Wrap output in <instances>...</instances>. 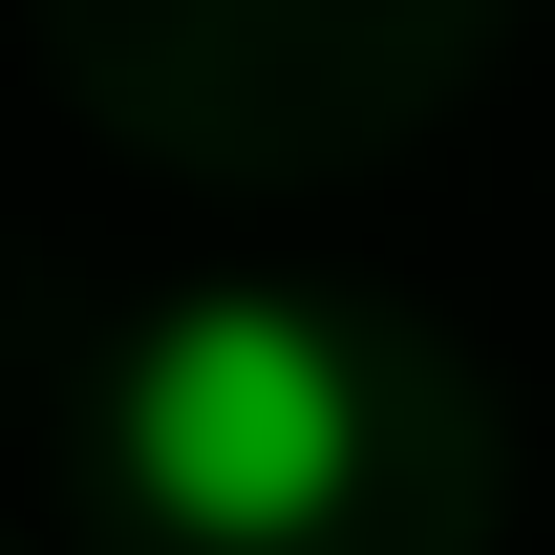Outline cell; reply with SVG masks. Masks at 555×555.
<instances>
[{
  "mask_svg": "<svg viewBox=\"0 0 555 555\" xmlns=\"http://www.w3.org/2000/svg\"><path fill=\"white\" fill-rule=\"evenodd\" d=\"M107 427H129V491L171 513V534L278 555V534L343 513L363 385H343V343H321L299 299H171V321L129 343V385H107Z\"/></svg>",
  "mask_w": 555,
  "mask_h": 555,
  "instance_id": "6da1fadb",
  "label": "cell"
}]
</instances>
